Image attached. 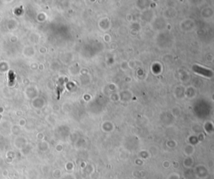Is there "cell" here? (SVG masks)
<instances>
[{"label": "cell", "mask_w": 214, "mask_h": 179, "mask_svg": "<svg viewBox=\"0 0 214 179\" xmlns=\"http://www.w3.org/2000/svg\"><path fill=\"white\" fill-rule=\"evenodd\" d=\"M192 69H193L195 72L198 73V74H201V75L207 76V77H212V72L211 70L204 69V68L201 67V66H198V65H194L192 67Z\"/></svg>", "instance_id": "1"}, {"label": "cell", "mask_w": 214, "mask_h": 179, "mask_svg": "<svg viewBox=\"0 0 214 179\" xmlns=\"http://www.w3.org/2000/svg\"><path fill=\"white\" fill-rule=\"evenodd\" d=\"M67 79L66 78H61L59 79V83L57 85V93H58V99H59V95H60V93L63 91L64 90V83L66 82Z\"/></svg>", "instance_id": "2"}]
</instances>
